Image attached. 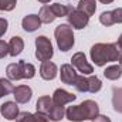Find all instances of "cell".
Listing matches in <instances>:
<instances>
[{"label":"cell","mask_w":122,"mask_h":122,"mask_svg":"<svg viewBox=\"0 0 122 122\" xmlns=\"http://www.w3.org/2000/svg\"><path fill=\"white\" fill-rule=\"evenodd\" d=\"M71 9H72V6H64L60 3L51 4V10L56 14V17H67V14L71 11Z\"/></svg>","instance_id":"21"},{"label":"cell","mask_w":122,"mask_h":122,"mask_svg":"<svg viewBox=\"0 0 122 122\" xmlns=\"http://www.w3.org/2000/svg\"><path fill=\"white\" fill-rule=\"evenodd\" d=\"M6 74H7V78L10 81L30 80L36 75V67L30 62H26L24 60H21L19 62L9 64L6 68Z\"/></svg>","instance_id":"3"},{"label":"cell","mask_w":122,"mask_h":122,"mask_svg":"<svg viewBox=\"0 0 122 122\" xmlns=\"http://www.w3.org/2000/svg\"><path fill=\"white\" fill-rule=\"evenodd\" d=\"M92 122H111V119L108 117H105V115H98L97 118L92 119Z\"/></svg>","instance_id":"32"},{"label":"cell","mask_w":122,"mask_h":122,"mask_svg":"<svg viewBox=\"0 0 122 122\" xmlns=\"http://www.w3.org/2000/svg\"><path fill=\"white\" fill-rule=\"evenodd\" d=\"M71 65L74 68H77L80 72H82V75H91L94 72V68L92 65L87 61V57L84 53H75L72 57H71Z\"/></svg>","instance_id":"7"},{"label":"cell","mask_w":122,"mask_h":122,"mask_svg":"<svg viewBox=\"0 0 122 122\" xmlns=\"http://www.w3.org/2000/svg\"><path fill=\"white\" fill-rule=\"evenodd\" d=\"M118 61H119V65L122 67V51L119 53V57H118Z\"/></svg>","instance_id":"35"},{"label":"cell","mask_w":122,"mask_h":122,"mask_svg":"<svg viewBox=\"0 0 122 122\" xmlns=\"http://www.w3.org/2000/svg\"><path fill=\"white\" fill-rule=\"evenodd\" d=\"M112 107L117 112L122 114V88H114L112 90Z\"/></svg>","instance_id":"19"},{"label":"cell","mask_w":122,"mask_h":122,"mask_svg":"<svg viewBox=\"0 0 122 122\" xmlns=\"http://www.w3.org/2000/svg\"><path fill=\"white\" fill-rule=\"evenodd\" d=\"M7 27H9V23H7V20L0 17V37H3V36L6 34Z\"/></svg>","instance_id":"31"},{"label":"cell","mask_w":122,"mask_h":122,"mask_svg":"<svg viewBox=\"0 0 122 122\" xmlns=\"http://www.w3.org/2000/svg\"><path fill=\"white\" fill-rule=\"evenodd\" d=\"M67 19H68V24L75 30H81V29L87 27L88 21H90V17L87 14H84L82 11H80L78 9H74V7L67 14Z\"/></svg>","instance_id":"6"},{"label":"cell","mask_w":122,"mask_h":122,"mask_svg":"<svg viewBox=\"0 0 122 122\" xmlns=\"http://www.w3.org/2000/svg\"><path fill=\"white\" fill-rule=\"evenodd\" d=\"M64 117H65V109H64V107H61V105H56V104H54L53 108H51V112L48 114L50 121L58 122V121H61Z\"/></svg>","instance_id":"20"},{"label":"cell","mask_w":122,"mask_h":122,"mask_svg":"<svg viewBox=\"0 0 122 122\" xmlns=\"http://www.w3.org/2000/svg\"><path fill=\"white\" fill-rule=\"evenodd\" d=\"M13 95L16 98V102L19 104H27L33 97V91L29 85H19V87H14V91Z\"/></svg>","instance_id":"11"},{"label":"cell","mask_w":122,"mask_h":122,"mask_svg":"<svg viewBox=\"0 0 122 122\" xmlns=\"http://www.w3.org/2000/svg\"><path fill=\"white\" fill-rule=\"evenodd\" d=\"M17 122H36L34 121V114H30V112H20L19 117L16 118Z\"/></svg>","instance_id":"27"},{"label":"cell","mask_w":122,"mask_h":122,"mask_svg":"<svg viewBox=\"0 0 122 122\" xmlns=\"http://www.w3.org/2000/svg\"><path fill=\"white\" fill-rule=\"evenodd\" d=\"M54 36L57 40V46L61 51H68L74 46V33L70 24H60L56 27Z\"/></svg>","instance_id":"4"},{"label":"cell","mask_w":122,"mask_h":122,"mask_svg":"<svg viewBox=\"0 0 122 122\" xmlns=\"http://www.w3.org/2000/svg\"><path fill=\"white\" fill-rule=\"evenodd\" d=\"M38 1H40V3H43V4H47V3H50L51 0H38Z\"/></svg>","instance_id":"36"},{"label":"cell","mask_w":122,"mask_h":122,"mask_svg":"<svg viewBox=\"0 0 122 122\" xmlns=\"http://www.w3.org/2000/svg\"><path fill=\"white\" fill-rule=\"evenodd\" d=\"M54 102H53V98L44 95V97H40L37 104H36V108H37V112H41V114H46L48 115L51 112V108H53Z\"/></svg>","instance_id":"15"},{"label":"cell","mask_w":122,"mask_h":122,"mask_svg":"<svg viewBox=\"0 0 122 122\" xmlns=\"http://www.w3.org/2000/svg\"><path fill=\"white\" fill-rule=\"evenodd\" d=\"M14 91V85L11 84V81L7 78H0V98L1 97H6L9 94Z\"/></svg>","instance_id":"22"},{"label":"cell","mask_w":122,"mask_h":122,"mask_svg":"<svg viewBox=\"0 0 122 122\" xmlns=\"http://www.w3.org/2000/svg\"><path fill=\"white\" fill-rule=\"evenodd\" d=\"M119 53L121 51L115 43H107V44L105 43H97L90 50L91 60L98 67H104L107 62L118 61Z\"/></svg>","instance_id":"2"},{"label":"cell","mask_w":122,"mask_h":122,"mask_svg":"<svg viewBox=\"0 0 122 122\" xmlns=\"http://www.w3.org/2000/svg\"><path fill=\"white\" fill-rule=\"evenodd\" d=\"M17 4V0H0V11H11Z\"/></svg>","instance_id":"26"},{"label":"cell","mask_w":122,"mask_h":122,"mask_svg":"<svg viewBox=\"0 0 122 122\" xmlns=\"http://www.w3.org/2000/svg\"><path fill=\"white\" fill-rule=\"evenodd\" d=\"M40 77L46 81H51L57 77V65L51 61H44L41 62L40 67Z\"/></svg>","instance_id":"12"},{"label":"cell","mask_w":122,"mask_h":122,"mask_svg":"<svg viewBox=\"0 0 122 122\" xmlns=\"http://www.w3.org/2000/svg\"><path fill=\"white\" fill-rule=\"evenodd\" d=\"M0 112H1V115L7 121H14L19 117V114H20L17 104L16 102H11V101H7V102L1 104L0 105Z\"/></svg>","instance_id":"10"},{"label":"cell","mask_w":122,"mask_h":122,"mask_svg":"<svg viewBox=\"0 0 122 122\" xmlns=\"http://www.w3.org/2000/svg\"><path fill=\"white\" fill-rule=\"evenodd\" d=\"M104 77L107 80H111V81H115L118 78L122 77V67L121 65H109L104 70Z\"/></svg>","instance_id":"18"},{"label":"cell","mask_w":122,"mask_h":122,"mask_svg":"<svg viewBox=\"0 0 122 122\" xmlns=\"http://www.w3.org/2000/svg\"><path fill=\"white\" fill-rule=\"evenodd\" d=\"M9 54V43L0 40V58H4Z\"/></svg>","instance_id":"29"},{"label":"cell","mask_w":122,"mask_h":122,"mask_svg":"<svg viewBox=\"0 0 122 122\" xmlns=\"http://www.w3.org/2000/svg\"><path fill=\"white\" fill-rule=\"evenodd\" d=\"M74 87L78 92H88V77L78 75L75 82H74Z\"/></svg>","instance_id":"24"},{"label":"cell","mask_w":122,"mask_h":122,"mask_svg":"<svg viewBox=\"0 0 122 122\" xmlns=\"http://www.w3.org/2000/svg\"><path fill=\"white\" fill-rule=\"evenodd\" d=\"M102 88V82L97 75H90L88 77V92L95 94Z\"/></svg>","instance_id":"23"},{"label":"cell","mask_w":122,"mask_h":122,"mask_svg":"<svg viewBox=\"0 0 122 122\" xmlns=\"http://www.w3.org/2000/svg\"><path fill=\"white\" fill-rule=\"evenodd\" d=\"M77 77H78V74L75 72V68L71 64H62L61 65V71H60L61 82H64L67 85H74Z\"/></svg>","instance_id":"8"},{"label":"cell","mask_w":122,"mask_h":122,"mask_svg":"<svg viewBox=\"0 0 122 122\" xmlns=\"http://www.w3.org/2000/svg\"><path fill=\"white\" fill-rule=\"evenodd\" d=\"M21 27H23V30L27 31V33H33L37 29H40L41 27V20H40L38 14H29V16H26L21 20Z\"/></svg>","instance_id":"13"},{"label":"cell","mask_w":122,"mask_h":122,"mask_svg":"<svg viewBox=\"0 0 122 122\" xmlns=\"http://www.w3.org/2000/svg\"><path fill=\"white\" fill-rule=\"evenodd\" d=\"M99 115V107L95 101L85 99L80 105H72L65 109V117L71 122H82L85 119H94Z\"/></svg>","instance_id":"1"},{"label":"cell","mask_w":122,"mask_h":122,"mask_svg":"<svg viewBox=\"0 0 122 122\" xmlns=\"http://www.w3.org/2000/svg\"><path fill=\"white\" fill-rule=\"evenodd\" d=\"M117 46H118L119 51H122V34L119 36V38H118V43H117Z\"/></svg>","instance_id":"33"},{"label":"cell","mask_w":122,"mask_h":122,"mask_svg":"<svg viewBox=\"0 0 122 122\" xmlns=\"http://www.w3.org/2000/svg\"><path fill=\"white\" fill-rule=\"evenodd\" d=\"M77 9L80 11H82L84 14H87L88 17H91L97 10V3H95V0H80Z\"/></svg>","instance_id":"16"},{"label":"cell","mask_w":122,"mask_h":122,"mask_svg":"<svg viewBox=\"0 0 122 122\" xmlns=\"http://www.w3.org/2000/svg\"><path fill=\"white\" fill-rule=\"evenodd\" d=\"M34 121L36 122H48L50 118H48V115H46V114L36 112V114H34Z\"/></svg>","instance_id":"30"},{"label":"cell","mask_w":122,"mask_h":122,"mask_svg":"<svg viewBox=\"0 0 122 122\" xmlns=\"http://www.w3.org/2000/svg\"><path fill=\"white\" fill-rule=\"evenodd\" d=\"M101 3H104V4H109V3H112L114 0H99Z\"/></svg>","instance_id":"34"},{"label":"cell","mask_w":122,"mask_h":122,"mask_svg":"<svg viewBox=\"0 0 122 122\" xmlns=\"http://www.w3.org/2000/svg\"><path fill=\"white\" fill-rule=\"evenodd\" d=\"M112 19H114V24L122 23V7H118L115 10H112Z\"/></svg>","instance_id":"28"},{"label":"cell","mask_w":122,"mask_h":122,"mask_svg":"<svg viewBox=\"0 0 122 122\" xmlns=\"http://www.w3.org/2000/svg\"><path fill=\"white\" fill-rule=\"evenodd\" d=\"M38 17H40L41 23H46V24H50V23H53V21L57 19L56 14H54L53 10H51V6H48V4H44V6L40 9Z\"/></svg>","instance_id":"17"},{"label":"cell","mask_w":122,"mask_h":122,"mask_svg":"<svg viewBox=\"0 0 122 122\" xmlns=\"http://www.w3.org/2000/svg\"><path fill=\"white\" fill-rule=\"evenodd\" d=\"M23 50H24V41H23V38L19 37V36L11 37L10 41H9V56L16 57V56L21 54Z\"/></svg>","instance_id":"14"},{"label":"cell","mask_w":122,"mask_h":122,"mask_svg":"<svg viewBox=\"0 0 122 122\" xmlns=\"http://www.w3.org/2000/svg\"><path fill=\"white\" fill-rule=\"evenodd\" d=\"M53 44L50 41V38H47L46 36H40L36 38V58L41 62L44 61H50L53 58Z\"/></svg>","instance_id":"5"},{"label":"cell","mask_w":122,"mask_h":122,"mask_svg":"<svg viewBox=\"0 0 122 122\" xmlns=\"http://www.w3.org/2000/svg\"><path fill=\"white\" fill-rule=\"evenodd\" d=\"M51 98H53V102H54L56 105L64 107V105H67V104L75 101L77 95H74V94H71V92L65 91V90H62V88H58V90L54 91V94H53Z\"/></svg>","instance_id":"9"},{"label":"cell","mask_w":122,"mask_h":122,"mask_svg":"<svg viewBox=\"0 0 122 122\" xmlns=\"http://www.w3.org/2000/svg\"><path fill=\"white\" fill-rule=\"evenodd\" d=\"M99 21H101V24H104V26H107V27L112 26V24H114L112 11H104V13H101V16H99Z\"/></svg>","instance_id":"25"}]
</instances>
